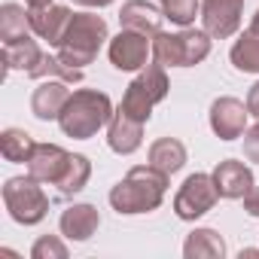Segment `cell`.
<instances>
[{
	"label": "cell",
	"instance_id": "obj_1",
	"mask_svg": "<svg viewBox=\"0 0 259 259\" xmlns=\"http://www.w3.org/2000/svg\"><path fill=\"white\" fill-rule=\"evenodd\" d=\"M168 174L147 165H135L113 189H110V207L119 217H138V213H153L162 207L165 192H168Z\"/></svg>",
	"mask_w": 259,
	"mask_h": 259
},
{
	"label": "cell",
	"instance_id": "obj_2",
	"mask_svg": "<svg viewBox=\"0 0 259 259\" xmlns=\"http://www.w3.org/2000/svg\"><path fill=\"white\" fill-rule=\"evenodd\" d=\"M113 101L107 92H98V89H76L70 92L61 116H58V125L61 132L73 141H89L95 138L101 128L110 125L113 119Z\"/></svg>",
	"mask_w": 259,
	"mask_h": 259
},
{
	"label": "cell",
	"instance_id": "obj_3",
	"mask_svg": "<svg viewBox=\"0 0 259 259\" xmlns=\"http://www.w3.org/2000/svg\"><path fill=\"white\" fill-rule=\"evenodd\" d=\"M110 40V31H107V22L95 13H73L70 19V28L58 46V58L70 67H85L98 58L101 46Z\"/></svg>",
	"mask_w": 259,
	"mask_h": 259
},
{
	"label": "cell",
	"instance_id": "obj_4",
	"mask_svg": "<svg viewBox=\"0 0 259 259\" xmlns=\"http://www.w3.org/2000/svg\"><path fill=\"white\" fill-rule=\"evenodd\" d=\"M210 34L201 28H180L177 34H156L153 37V61L162 67H195L210 55Z\"/></svg>",
	"mask_w": 259,
	"mask_h": 259
},
{
	"label": "cell",
	"instance_id": "obj_5",
	"mask_svg": "<svg viewBox=\"0 0 259 259\" xmlns=\"http://www.w3.org/2000/svg\"><path fill=\"white\" fill-rule=\"evenodd\" d=\"M4 204L19 226H37L49 213V198H46L40 180H34L31 174L28 177H10L4 183Z\"/></svg>",
	"mask_w": 259,
	"mask_h": 259
},
{
	"label": "cell",
	"instance_id": "obj_6",
	"mask_svg": "<svg viewBox=\"0 0 259 259\" xmlns=\"http://www.w3.org/2000/svg\"><path fill=\"white\" fill-rule=\"evenodd\" d=\"M220 201V192H217V183H213V174H189L183 180V186L177 189L174 195V213L183 220V223H195L198 217H204L207 210H213V204Z\"/></svg>",
	"mask_w": 259,
	"mask_h": 259
},
{
	"label": "cell",
	"instance_id": "obj_7",
	"mask_svg": "<svg viewBox=\"0 0 259 259\" xmlns=\"http://www.w3.org/2000/svg\"><path fill=\"white\" fill-rule=\"evenodd\" d=\"M107 55H110V64L116 70H125V73H132V70H144L150 55H153V40L138 34V31H119L116 37H110L107 43Z\"/></svg>",
	"mask_w": 259,
	"mask_h": 259
},
{
	"label": "cell",
	"instance_id": "obj_8",
	"mask_svg": "<svg viewBox=\"0 0 259 259\" xmlns=\"http://www.w3.org/2000/svg\"><path fill=\"white\" fill-rule=\"evenodd\" d=\"M241 19H244V0H201V28L213 40L235 37Z\"/></svg>",
	"mask_w": 259,
	"mask_h": 259
},
{
	"label": "cell",
	"instance_id": "obj_9",
	"mask_svg": "<svg viewBox=\"0 0 259 259\" xmlns=\"http://www.w3.org/2000/svg\"><path fill=\"white\" fill-rule=\"evenodd\" d=\"M247 116H250V110H247L244 101H238L232 95H223L210 104V113H207L210 132L220 141H238L247 132Z\"/></svg>",
	"mask_w": 259,
	"mask_h": 259
},
{
	"label": "cell",
	"instance_id": "obj_10",
	"mask_svg": "<svg viewBox=\"0 0 259 259\" xmlns=\"http://www.w3.org/2000/svg\"><path fill=\"white\" fill-rule=\"evenodd\" d=\"M28 16H31V31L55 49L61 46L64 34L70 28V19H73L70 7L55 4V0L52 4H43V7H28Z\"/></svg>",
	"mask_w": 259,
	"mask_h": 259
},
{
	"label": "cell",
	"instance_id": "obj_11",
	"mask_svg": "<svg viewBox=\"0 0 259 259\" xmlns=\"http://www.w3.org/2000/svg\"><path fill=\"white\" fill-rule=\"evenodd\" d=\"M107 144L116 156H132L144 147V122L128 116L125 110L116 107L110 125H107Z\"/></svg>",
	"mask_w": 259,
	"mask_h": 259
},
{
	"label": "cell",
	"instance_id": "obj_12",
	"mask_svg": "<svg viewBox=\"0 0 259 259\" xmlns=\"http://www.w3.org/2000/svg\"><path fill=\"white\" fill-rule=\"evenodd\" d=\"M67 162H70V153L61 150L58 144H34L31 150V159L25 162L28 165V174L40 183H58L61 174L67 171Z\"/></svg>",
	"mask_w": 259,
	"mask_h": 259
},
{
	"label": "cell",
	"instance_id": "obj_13",
	"mask_svg": "<svg viewBox=\"0 0 259 259\" xmlns=\"http://www.w3.org/2000/svg\"><path fill=\"white\" fill-rule=\"evenodd\" d=\"M162 22H165V13L162 7L150 4V0H125L122 4V13H119V28L125 31H138L144 37H156L162 34Z\"/></svg>",
	"mask_w": 259,
	"mask_h": 259
},
{
	"label": "cell",
	"instance_id": "obj_14",
	"mask_svg": "<svg viewBox=\"0 0 259 259\" xmlns=\"http://www.w3.org/2000/svg\"><path fill=\"white\" fill-rule=\"evenodd\" d=\"M70 82L64 79H40V85L34 89L31 95V113L40 119V122H58L67 98H70Z\"/></svg>",
	"mask_w": 259,
	"mask_h": 259
},
{
	"label": "cell",
	"instance_id": "obj_15",
	"mask_svg": "<svg viewBox=\"0 0 259 259\" xmlns=\"http://www.w3.org/2000/svg\"><path fill=\"white\" fill-rule=\"evenodd\" d=\"M213 183H217L220 198H232V201L244 198V195L256 186L253 171H250L244 162H238V159H223V162L213 168Z\"/></svg>",
	"mask_w": 259,
	"mask_h": 259
},
{
	"label": "cell",
	"instance_id": "obj_16",
	"mask_svg": "<svg viewBox=\"0 0 259 259\" xmlns=\"http://www.w3.org/2000/svg\"><path fill=\"white\" fill-rule=\"evenodd\" d=\"M101 226V213L95 204H70L61 220H58V229L67 241H89Z\"/></svg>",
	"mask_w": 259,
	"mask_h": 259
},
{
	"label": "cell",
	"instance_id": "obj_17",
	"mask_svg": "<svg viewBox=\"0 0 259 259\" xmlns=\"http://www.w3.org/2000/svg\"><path fill=\"white\" fill-rule=\"evenodd\" d=\"M147 159H150L153 168H159V171H165V174L171 177V174L183 171V165H186V147H183L177 138H159V141L150 147Z\"/></svg>",
	"mask_w": 259,
	"mask_h": 259
},
{
	"label": "cell",
	"instance_id": "obj_18",
	"mask_svg": "<svg viewBox=\"0 0 259 259\" xmlns=\"http://www.w3.org/2000/svg\"><path fill=\"white\" fill-rule=\"evenodd\" d=\"M183 256L186 259H223L226 241L217 229H195V232H189V238L183 244Z\"/></svg>",
	"mask_w": 259,
	"mask_h": 259
},
{
	"label": "cell",
	"instance_id": "obj_19",
	"mask_svg": "<svg viewBox=\"0 0 259 259\" xmlns=\"http://www.w3.org/2000/svg\"><path fill=\"white\" fill-rule=\"evenodd\" d=\"M229 61L238 73H259V31H244L229 52Z\"/></svg>",
	"mask_w": 259,
	"mask_h": 259
},
{
	"label": "cell",
	"instance_id": "obj_20",
	"mask_svg": "<svg viewBox=\"0 0 259 259\" xmlns=\"http://www.w3.org/2000/svg\"><path fill=\"white\" fill-rule=\"evenodd\" d=\"M40 58H43V49L31 37L16 40V43H4V64H7V70H25V73H31L40 64Z\"/></svg>",
	"mask_w": 259,
	"mask_h": 259
},
{
	"label": "cell",
	"instance_id": "obj_21",
	"mask_svg": "<svg viewBox=\"0 0 259 259\" xmlns=\"http://www.w3.org/2000/svg\"><path fill=\"white\" fill-rule=\"evenodd\" d=\"M31 34V16L22 4H4L0 7V40L16 43Z\"/></svg>",
	"mask_w": 259,
	"mask_h": 259
},
{
	"label": "cell",
	"instance_id": "obj_22",
	"mask_svg": "<svg viewBox=\"0 0 259 259\" xmlns=\"http://www.w3.org/2000/svg\"><path fill=\"white\" fill-rule=\"evenodd\" d=\"M89 177H92V162H89L82 153H70L67 171H64V174H61V180L55 183V186H58V195L70 198V195L82 192V189H85V183H89Z\"/></svg>",
	"mask_w": 259,
	"mask_h": 259
},
{
	"label": "cell",
	"instance_id": "obj_23",
	"mask_svg": "<svg viewBox=\"0 0 259 259\" xmlns=\"http://www.w3.org/2000/svg\"><path fill=\"white\" fill-rule=\"evenodd\" d=\"M34 138L25 132V128H7L4 135H0V156L13 165H22L31 159V150H34Z\"/></svg>",
	"mask_w": 259,
	"mask_h": 259
},
{
	"label": "cell",
	"instance_id": "obj_24",
	"mask_svg": "<svg viewBox=\"0 0 259 259\" xmlns=\"http://www.w3.org/2000/svg\"><path fill=\"white\" fill-rule=\"evenodd\" d=\"M153 107H156V101H153V95L144 89V82H141V79H132V82H128V89H125V95H122L119 110H125L128 116H135V119H141V122L147 125V122H150V116H153Z\"/></svg>",
	"mask_w": 259,
	"mask_h": 259
},
{
	"label": "cell",
	"instance_id": "obj_25",
	"mask_svg": "<svg viewBox=\"0 0 259 259\" xmlns=\"http://www.w3.org/2000/svg\"><path fill=\"white\" fill-rule=\"evenodd\" d=\"M28 76H31V79H64V82H70V85L82 82V70H79V67H70V64H64L58 55H46V52H43L40 64H37Z\"/></svg>",
	"mask_w": 259,
	"mask_h": 259
},
{
	"label": "cell",
	"instance_id": "obj_26",
	"mask_svg": "<svg viewBox=\"0 0 259 259\" xmlns=\"http://www.w3.org/2000/svg\"><path fill=\"white\" fill-rule=\"evenodd\" d=\"M159 7H162L165 19L180 25V28H189L195 22V16H201V4H198V0H159Z\"/></svg>",
	"mask_w": 259,
	"mask_h": 259
},
{
	"label": "cell",
	"instance_id": "obj_27",
	"mask_svg": "<svg viewBox=\"0 0 259 259\" xmlns=\"http://www.w3.org/2000/svg\"><path fill=\"white\" fill-rule=\"evenodd\" d=\"M31 256L34 259H67V244L58 235H43V238L34 241Z\"/></svg>",
	"mask_w": 259,
	"mask_h": 259
},
{
	"label": "cell",
	"instance_id": "obj_28",
	"mask_svg": "<svg viewBox=\"0 0 259 259\" xmlns=\"http://www.w3.org/2000/svg\"><path fill=\"white\" fill-rule=\"evenodd\" d=\"M244 159L259 165V122L250 125L247 132H244Z\"/></svg>",
	"mask_w": 259,
	"mask_h": 259
},
{
	"label": "cell",
	"instance_id": "obj_29",
	"mask_svg": "<svg viewBox=\"0 0 259 259\" xmlns=\"http://www.w3.org/2000/svg\"><path fill=\"white\" fill-rule=\"evenodd\" d=\"M241 201H244V210H247L250 217H256V220H259V186H253Z\"/></svg>",
	"mask_w": 259,
	"mask_h": 259
},
{
	"label": "cell",
	"instance_id": "obj_30",
	"mask_svg": "<svg viewBox=\"0 0 259 259\" xmlns=\"http://www.w3.org/2000/svg\"><path fill=\"white\" fill-rule=\"evenodd\" d=\"M247 110H250V116H256V119H259V82L247 92Z\"/></svg>",
	"mask_w": 259,
	"mask_h": 259
},
{
	"label": "cell",
	"instance_id": "obj_31",
	"mask_svg": "<svg viewBox=\"0 0 259 259\" xmlns=\"http://www.w3.org/2000/svg\"><path fill=\"white\" fill-rule=\"evenodd\" d=\"M76 7H85V10H104V7H110L113 0H73Z\"/></svg>",
	"mask_w": 259,
	"mask_h": 259
},
{
	"label": "cell",
	"instance_id": "obj_32",
	"mask_svg": "<svg viewBox=\"0 0 259 259\" xmlns=\"http://www.w3.org/2000/svg\"><path fill=\"white\" fill-rule=\"evenodd\" d=\"M250 31H259V10H256L253 19H250Z\"/></svg>",
	"mask_w": 259,
	"mask_h": 259
},
{
	"label": "cell",
	"instance_id": "obj_33",
	"mask_svg": "<svg viewBox=\"0 0 259 259\" xmlns=\"http://www.w3.org/2000/svg\"><path fill=\"white\" fill-rule=\"evenodd\" d=\"M28 7H43V4H52V0H25Z\"/></svg>",
	"mask_w": 259,
	"mask_h": 259
}]
</instances>
